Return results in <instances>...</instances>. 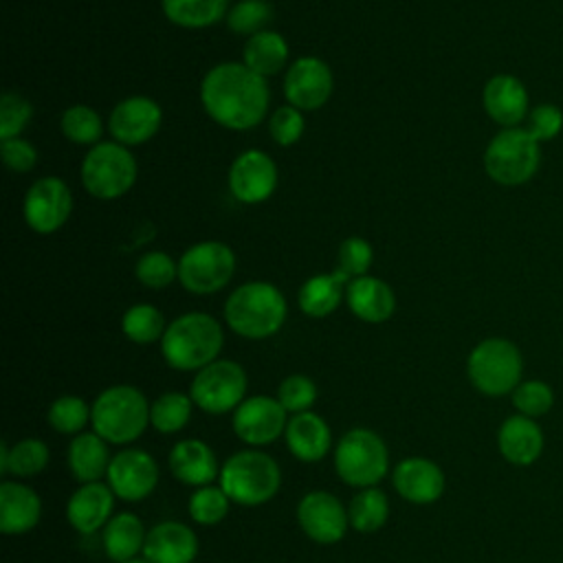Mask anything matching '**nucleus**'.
Masks as SVG:
<instances>
[{
    "mask_svg": "<svg viewBox=\"0 0 563 563\" xmlns=\"http://www.w3.org/2000/svg\"><path fill=\"white\" fill-rule=\"evenodd\" d=\"M268 84L242 62H222L209 68L200 81L205 112L222 128L251 130L268 110Z\"/></svg>",
    "mask_w": 563,
    "mask_h": 563,
    "instance_id": "1",
    "label": "nucleus"
},
{
    "mask_svg": "<svg viewBox=\"0 0 563 563\" xmlns=\"http://www.w3.org/2000/svg\"><path fill=\"white\" fill-rule=\"evenodd\" d=\"M222 343V325L211 314L185 312L167 323L161 339V352L169 367L178 372H198L218 361Z\"/></svg>",
    "mask_w": 563,
    "mask_h": 563,
    "instance_id": "2",
    "label": "nucleus"
},
{
    "mask_svg": "<svg viewBox=\"0 0 563 563\" xmlns=\"http://www.w3.org/2000/svg\"><path fill=\"white\" fill-rule=\"evenodd\" d=\"M286 299L271 282H246L224 303L227 325L244 339L273 336L286 321Z\"/></svg>",
    "mask_w": 563,
    "mask_h": 563,
    "instance_id": "3",
    "label": "nucleus"
},
{
    "mask_svg": "<svg viewBox=\"0 0 563 563\" xmlns=\"http://www.w3.org/2000/svg\"><path fill=\"white\" fill-rule=\"evenodd\" d=\"M90 422L106 442L130 444L150 424V402L132 385H112L90 405Z\"/></svg>",
    "mask_w": 563,
    "mask_h": 563,
    "instance_id": "4",
    "label": "nucleus"
},
{
    "mask_svg": "<svg viewBox=\"0 0 563 563\" xmlns=\"http://www.w3.org/2000/svg\"><path fill=\"white\" fill-rule=\"evenodd\" d=\"M220 488L240 506H260L273 499L282 486L277 462L262 451H238L220 468Z\"/></svg>",
    "mask_w": 563,
    "mask_h": 563,
    "instance_id": "5",
    "label": "nucleus"
},
{
    "mask_svg": "<svg viewBox=\"0 0 563 563\" xmlns=\"http://www.w3.org/2000/svg\"><path fill=\"white\" fill-rule=\"evenodd\" d=\"M523 358L519 347L504 336H488L479 341L466 358V376L471 385L484 396L512 394L521 383Z\"/></svg>",
    "mask_w": 563,
    "mask_h": 563,
    "instance_id": "6",
    "label": "nucleus"
},
{
    "mask_svg": "<svg viewBox=\"0 0 563 563\" xmlns=\"http://www.w3.org/2000/svg\"><path fill=\"white\" fill-rule=\"evenodd\" d=\"M539 165V143L523 128H501L484 150V172L501 187L526 185Z\"/></svg>",
    "mask_w": 563,
    "mask_h": 563,
    "instance_id": "7",
    "label": "nucleus"
},
{
    "mask_svg": "<svg viewBox=\"0 0 563 563\" xmlns=\"http://www.w3.org/2000/svg\"><path fill=\"white\" fill-rule=\"evenodd\" d=\"M79 174L84 189L92 198L114 200L132 189L139 167L134 154L125 145L101 141L86 152Z\"/></svg>",
    "mask_w": 563,
    "mask_h": 563,
    "instance_id": "8",
    "label": "nucleus"
},
{
    "mask_svg": "<svg viewBox=\"0 0 563 563\" xmlns=\"http://www.w3.org/2000/svg\"><path fill=\"white\" fill-rule=\"evenodd\" d=\"M336 475L356 488L376 486L389 468V451L383 438L365 427L350 429L334 449Z\"/></svg>",
    "mask_w": 563,
    "mask_h": 563,
    "instance_id": "9",
    "label": "nucleus"
},
{
    "mask_svg": "<svg viewBox=\"0 0 563 563\" xmlns=\"http://www.w3.org/2000/svg\"><path fill=\"white\" fill-rule=\"evenodd\" d=\"M235 273V253L229 244L205 240L189 246L178 260V282L187 292L211 295L222 290Z\"/></svg>",
    "mask_w": 563,
    "mask_h": 563,
    "instance_id": "10",
    "label": "nucleus"
},
{
    "mask_svg": "<svg viewBox=\"0 0 563 563\" xmlns=\"http://www.w3.org/2000/svg\"><path fill=\"white\" fill-rule=\"evenodd\" d=\"M246 372L240 363L218 358L196 372L189 396L198 409L220 416L240 407L246 398Z\"/></svg>",
    "mask_w": 563,
    "mask_h": 563,
    "instance_id": "11",
    "label": "nucleus"
},
{
    "mask_svg": "<svg viewBox=\"0 0 563 563\" xmlns=\"http://www.w3.org/2000/svg\"><path fill=\"white\" fill-rule=\"evenodd\" d=\"M70 211H73L70 187L57 176H44L35 180L29 187L22 205V213L29 229L42 235L55 233L57 229H62Z\"/></svg>",
    "mask_w": 563,
    "mask_h": 563,
    "instance_id": "12",
    "label": "nucleus"
},
{
    "mask_svg": "<svg viewBox=\"0 0 563 563\" xmlns=\"http://www.w3.org/2000/svg\"><path fill=\"white\" fill-rule=\"evenodd\" d=\"M334 88L330 66L312 55L297 57L284 75V97L301 112L321 108Z\"/></svg>",
    "mask_w": 563,
    "mask_h": 563,
    "instance_id": "13",
    "label": "nucleus"
},
{
    "mask_svg": "<svg viewBox=\"0 0 563 563\" xmlns=\"http://www.w3.org/2000/svg\"><path fill=\"white\" fill-rule=\"evenodd\" d=\"M286 413L288 411L277 398L251 396L244 398L233 411V431L242 442L251 446L273 444L282 433H286Z\"/></svg>",
    "mask_w": 563,
    "mask_h": 563,
    "instance_id": "14",
    "label": "nucleus"
},
{
    "mask_svg": "<svg viewBox=\"0 0 563 563\" xmlns=\"http://www.w3.org/2000/svg\"><path fill=\"white\" fill-rule=\"evenodd\" d=\"M106 479L119 499L141 501L158 484V464L143 449H123L110 460Z\"/></svg>",
    "mask_w": 563,
    "mask_h": 563,
    "instance_id": "15",
    "label": "nucleus"
},
{
    "mask_svg": "<svg viewBox=\"0 0 563 563\" xmlns=\"http://www.w3.org/2000/svg\"><path fill=\"white\" fill-rule=\"evenodd\" d=\"M277 187V165L262 150H246L229 167V191L238 202L260 205Z\"/></svg>",
    "mask_w": 563,
    "mask_h": 563,
    "instance_id": "16",
    "label": "nucleus"
},
{
    "mask_svg": "<svg viewBox=\"0 0 563 563\" xmlns=\"http://www.w3.org/2000/svg\"><path fill=\"white\" fill-rule=\"evenodd\" d=\"M299 528L317 543L330 545L345 537L350 528L347 508L328 490H310L297 506Z\"/></svg>",
    "mask_w": 563,
    "mask_h": 563,
    "instance_id": "17",
    "label": "nucleus"
},
{
    "mask_svg": "<svg viewBox=\"0 0 563 563\" xmlns=\"http://www.w3.org/2000/svg\"><path fill=\"white\" fill-rule=\"evenodd\" d=\"M161 121L163 110L152 97L132 95L112 108L108 117V130L112 141L130 147L150 141L158 132Z\"/></svg>",
    "mask_w": 563,
    "mask_h": 563,
    "instance_id": "18",
    "label": "nucleus"
},
{
    "mask_svg": "<svg viewBox=\"0 0 563 563\" xmlns=\"http://www.w3.org/2000/svg\"><path fill=\"white\" fill-rule=\"evenodd\" d=\"M482 106L488 119L497 125L521 128L530 112V95L517 75L497 73L484 84Z\"/></svg>",
    "mask_w": 563,
    "mask_h": 563,
    "instance_id": "19",
    "label": "nucleus"
},
{
    "mask_svg": "<svg viewBox=\"0 0 563 563\" xmlns=\"http://www.w3.org/2000/svg\"><path fill=\"white\" fill-rule=\"evenodd\" d=\"M391 484L411 504H433L444 493V473L427 457H407L396 464Z\"/></svg>",
    "mask_w": 563,
    "mask_h": 563,
    "instance_id": "20",
    "label": "nucleus"
},
{
    "mask_svg": "<svg viewBox=\"0 0 563 563\" xmlns=\"http://www.w3.org/2000/svg\"><path fill=\"white\" fill-rule=\"evenodd\" d=\"M198 554L196 532L180 521H161L147 530L143 556L150 563H194Z\"/></svg>",
    "mask_w": 563,
    "mask_h": 563,
    "instance_id": "21",
    "label": "nucleus"
},
{
    "mask_svg": "<svg viewBox=\"0 0 563 563\" xmlns=\"http://www.w3.org/2000/svg\"><path fill=\"white\" fill-rule=\"evenodd\" d=\"M545 438L534 418L515 413L508 416L497 431V446L506 462L515 466H530L541 457Z\"/></svg>",
    "mask_w": 563,
    "mask_h": 563,
    "instance_id": "22",
    "label": "nucleus"
},
{
    "mask_svg": "<svg viewBox=\"0 0 563 563\" xmlns=\"http://www.w3.org/2000/svg\"><path fill=\"white\" fill-rule=\"evenodd\" d=\"M114 506V493L103 482L81 484L66 504V517L70 526L81 534H92L110 521Z\"/></svg>",
    "mask_w": 563,
    "mask_h": 563,
    "instance_id": "23",
    "label": "nucleus"
},
{
    "mask_svg": "<svg viewBox=\"0 0 563 563\" xmlns=\"http://www.w3.org/2000/svg\"><path fill=\"white\" fill-rule=\"evenodd\" d=\"M345 303L356 319L365 323H383L396 310V295L387 282L361 275L347 282Z\"/></svg>",
    "mask_w": 563,
    "mask_h": 563,
    "instance_id": "24",
    "label": "nucleus"
},
{
    "mask_svg": "<svg viewBox=\"0 0 563 563\" xmlns=\"http://www.w3.org/2000/svg\"><path fill=\"white\" fill-rule=\"evenodd\" d=\"M42 517L40 495L20 482L0 484V530L2 534H24L37 526Z\"/></svg>",
    "mask_w": 563,
    "mask_h": 563,
    "instance_id": "25",
    "label": "nucleus"
},
{
    "mask_svg": "<svg viewBox=\"0 0 563 563\" xmlns=\"http://www.w3.org/2000/svg\"><path fill=\"white\" fill-rule=\"evenodd\" d=\"M288 451L301 462H319L332 446V433L328 422L314 411L292 413L286 424Z\"/></svg>",
    "mask_w": 563,
    "mask_h": 563,
    "instance_id": "26",
    "label": "nucleus"
},
{
    "mask_svg": "<svg viewBox=\"0 0 563 563\" xmlns=\"http://www.w3.org/2000/svg\"><path fill=\"white\" fill-rule=\"evenodd\" d=\"M169 471L176 479L189 486H209L220 477L216 453L198 438L180 440L169 451Z\"/></svg>",
    "mask_w": 563,
    "mask_h": 563,
    "instance_id": "27",
    "label": "nucleus"
},
{
    "mask_svg": "<svg viewBox=\"0 0 563 563\" xmlns=\"http://www.w3.org/2000/svg\"><path fill=\"white\" fill-rule=\"evenodd\" d=\"M350 277L343 275L339 268L328 273V275H312L308 277L297 295L299 308L303 314L321 319L332 314L341 299H345V286H347Z\"/></svg>",
    "mask_w": 563,
    "mask_h": 563,
    "instance_id": "28",
    "label": "nucleus"
},
{
    "mask_svg": "<svg viewBox=\"0 0 563 563\" xmlns=\"http://www.w3.org/2000/svg\"><path fill=\"white\" fill-rule=\"evenodd\" d=\"M110 453H108V442L95 433H77L70 440L68 446V466L70 473L75 475V479H79L81 484L88 482H101L103 475H108V466H110Z\"/></svg>",
    "mask_w": 563,
    "mask_h": 563,
    "instance_id": "29",
    "label": "nucleus"
},
{
    "mask_svg": "<svg viewBox=\"0 0 563 563\" xmlns=\"http://www.w3.org/2000/svg\"><path fill=\"white\" fill-rule=\"evenodd\" d=\"M145 537V526L134 512H119L103 528V550L114 563H125L143 552Z\"/></svg>",
    "mask_w": 563,
    "mask_h": 563,
    "instance_id": "30",
    "label": "nucleus"
},
{
    "mask_svg": "<svg viewBox=\"0 0 563 563\" xmlns=\"http://www.w3.org/2000/svg\"><path fill=\"white\" fill-rule=\"evenodd\" d=\"M288 62V44L286 37L277 31H260L251 35L242 51V64L251 68L260 77L277 75Z\"/></svg>",
    "mask_w": 563,
    "mask_h": 563,
    "instance_id": "31",
    "label": "nucleus"
},
{
    "mask_svg": "<svg viewBox=\"0 0 563 563\" xmlns=\"http://www.w3.org/2000/svg\"><path fill=\"white\" fill-rule=\"evenodd\" d=\"M165 18L183 29H207L229 13V0H161Z\"/></svg>",
    "mask_w": 563,
    "mask_h": 563,
    "instance_id": "32",
    "label": "nucleus"
},
{
    "mask_svg": "<svg viewBox=\"0 0 563 563\" xmlns=\"http://www.w3.org/2000/svg\"><path fill=\"white\" fill-rule=\"evenodd\" d=\"M48 464V446L37 438L18 440L13 446L0 444V471L15 477H33Z\"/></svg>",
    "mask_w": 563,
    "mask_h": 563,
    "instance_id": "33",
    "label": "nucleus"
},
{
    "mask_svg": "<svg viewBox=\"0 0 563 563\" xmlns=\"http://www.w3.org/2000/svg\"><path fill=\"white\" fill-rule=\"evenodd\" d=\"M347 517H350V526L356 532H376L385 526L387 517H389V501L387 495L376 488H361L350 506H347Z\"/></svg>",
    "mask_w": 563,
    "mask_h": 563,
    "instance_id": "34",
    "label": "nucleus"
},
{
    "mask_svg": "<svg viewBox=\"0 0 563 563\" xmlns=\"http://www.w3.org/2000/svg\"><path fill=\"white\" fill-rule=\"evenodd\" d=\"M123 334L139 345H150L154 341H161L167 325L163 319V312L152 303H134L123 312L121 319Z\"/></svg>",
    "mask_w": 563,
    "mask_h": 563,
    "instance_id": "35",
    "label": "nucleus"
},
{
    "mask_svg": "<svg viewBox=\"0 0 563 563\" xmlns=\"http://www.w3.org/2000/svg\"><path fill=\"white\" fill-rule=\"evenodd\" d=\"M194 400L189 394L165 391L150 405V424L161 433H176L187 427Z\"/></svg>",
    "mask_w": 563,
    "mask_h": 563,
    "instance_id": "36",
    "label": "nucleus"
},
{
    "mask_svg": "<svg viewBox=\"0 0 563 563\" xmlns=\"http://www.w3.org/2000/svg\"><path fill=\"white\" fill-rule=\"evenodd\" d=\"M59 128H62V134L77 145H97L103 134V121L99 112L81 103L70 106L62 112Z\"/></svg>",
    "mask_w": 563,
    "mask_h": 563,
    "instance_id": "37",
    "label": "nucleus"
},
{
    "mask_svg": "<svg viewBox=\"0 0 563 563\" xmlns=\"http://www.w3.org/2000/svg\"><path fill=\"white\" fill-rule=\"evenodd\" d=\"M227 26L240 35H255L266 31L273 20V7L266 0H240L227 13Z\"/></svg>",
    "mask_w": 563,
    "mask_h": 563,
    "instance_id": "38",
    "label": "nucleus"
},
{
    "mask_svg": "<svg viewBox=\"0 0 563 563\" xmlns=\"http://www.w3.org/2000/svg\"><path fill=\"white\" fill-rule=\"evenodd\" d=\"M46 420L55 431L73 435V433H79L88 424L90 407L79 396H59L57 400L51 402Z\"/></svg>",
    "mask_w": 563,
    "mask_h": 563,
    "instance_id": "39",
    "label": "nucleus"
},
{
    "mask_svg": "<svg viewBox=\"0 0 563 563\" xmlns=\"http://www.w3.org/2000/svg\"><path fill=\"white\" fill-rule=\"evenodd\" d=\"M510 398H512V407L517 409V413L534 418V420L545 416L554 405L552 387L545 380H539V378L521 380L515 387V391L510 394Z\"/></svg>",
    "mask_w": 563,
    "mask_h": 563,
    "instance_id": "40",
    "label": "nucleus"
},
{
    "mask_svg": "<svg viewBox=\"0 0 563 563\" xmlns=\"http://www.w3.org/2000/svg\"><path fill=\"white\" fill-rule=\"evenodd\" d=\"M229 497L220 486H200L189 497V515L200 526H216L220 523L229 512Z\"/></svg>",
    "mask_w": 563,
    "mask_h": 563,
    "instance_id": "41",
    "label": "nucleus"
},
{
    "mask_svg": "<svg viewBox=\"0 0 563 563\" xmlns=\"http://www.w3.org/2000/svg\"><path fill=\"white\" fill-rule=\"evenodd\" d=\"M134 277L147 288H165L178 277V264L165 251H150L136 260Z\"/></svg>",
    "mask_w": 563,
    "mask_h": 563,
    "instance_id": "42",
    "label": "nucleus"
},
{
    "mask_svg": "<svg viewBox=\"0 0 563 563\" xmlns=\"http://www.w3.org/2000/svg\"><path fill=\"white\" fill-rule=\"evenodd\" d=\"M277 400L288 413L310 411V407L317 400V385L312 378L303 374H290L279 383Z\"/></svg>",
    "mask_w": 563,
    "mask_h": 563,
    "instance_id": "43",
    "label": "nucleus"
},
{
    "mask_svg": "<svg viewBox=\"0 0 563 563\" xmlns=\"http://www.w3.org/2000/svg\"><path fill=\"white\" fill-rule=\"evenodd\" d=\"M33 106L18 92H4L0 97V141L15 139L29 125Z\"/></svg>",
    "mask_w": 563,
    "mask_h": 563,
    "instance_id": "44",
    "label": "nucleus"
},
{
    "mask_svg": "<svg viewBox=\"0 0 563 563\" xmlns=\"http://www.w3.org/2000/svg\"><path fill=\"white\" fill-rule=\"evenodd\" d=\"M523 130L541 145L554 141L563 132V110L556 103H539L530 108Z\"/></svg>",
    "mask_w": 563,
    "mask_h": 563,
    "instance_id": "45",
    "label": "nucleus"
},
{
    "mask_svg": "<svg viewBox=\"0 0 563 563\" xmlns=\"http://www.w3.org/2000/svg\"><path fill=\"white\" fill-rule=\"evenodd\" d=\"M374 260V249L367 240L352 235L339 244V271L350 279L367 275Z\"/></svg>",
    "mask_w": 563,
    "mask_h": 563,
    "instance_id": "46",
    "label": "nucleus"
},
{
    "mask_svg": "<svg viewBox=\"0 0 563 563\" xmlns=\"http://www.w3.org/2000/svg\"><path fill=\"white\" fill-rule=\"evenodd\" d=\"M303 128H306V121H303L301 110H297L290 103L277 108L268 119V132H271L273 141L282 147L297 143L303 134Z\"/></svg>",
    "mask_w": 563,
    "mask_h": 563,
    "instance_id": "47",
    "label": "nucleus"
},
{
    "mask_svg": "<svg viewBox=\"0 0 563 563\" xmlns=\"http://www.w3.org/2000/svg\"><path fill=\"white\" fill-rule=\"evenodd\" d=\"M0 154H2V161H4L7 169L18 172V174L31 172L35 167V163H37L35 145L31 141L22 139V136L4 139L0 143Z\"/></svg>",
    "mask_w": 563,
    "mask_h": 563,
    "instance_id": "48",
    "label": "nucleus"
},
{
    "mask_svg": "<svg viewBox=\"0 0 563 563\" xmlns=\"http://www.w3.org/2000/svg\"><path fill=\"white\" fill-rule=\"evenodd\" d=\"M125 563H150V561L147 559H143V561L141 559H132V561H125Z\"/></svg>",
    "mask_w": 563,
    "mask_h": 563,
    "instance_id": "49",
    "label": "nucleus"
}]
</instances>
